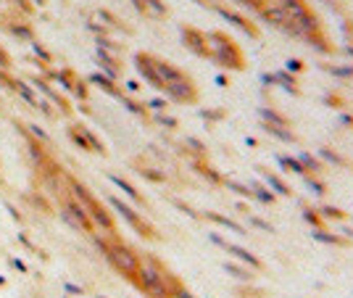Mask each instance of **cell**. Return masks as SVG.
I'll return each mask as SVG.
<instances>
[{
	"instance_id": "1",
	"label": "cell",
	"mask_w": 353,
	"mask_h": 298,
	"mask_svg": "<svg viewBox=\"0 0 353 298\" xmlns=\"http://www.w3.org/2000/svg\"><path fill=\"white\" fill-rule=\"evenodd\" d=\"M151 61H153V69L159 74V79H161V92H166V98L176 100V103H195L198 100V90H195L192 79L182 69L172 66L164 58H156V55H151Z\"/></svg>"
},
{
	"instance_id": "2",
	"label": "cell",
	"mask_w": 353,
	"mask_h": 298,
	"mask_svg": "<svg viewBox=\"0 0 353 298\" xmlns=\"http://www.w3.org/2000/svg\"><path fill=\"white\" fill-rule=\"evenodd\" d=\"M95 246L100 248V254L108 259V264L119 275L127 277L129 283H137V272H140V254L137 251H132L127 243H122L116 235H106V238L95 235Z\"/></svg>"
},
{
	"instance_id": "3",
	"label": "cell",
	"mask_w": 353,
	"mask_h": 298,
	"mask_svg": "<svg viewBox=\"0 0 353 298\" xmlns=\"http://www.w3.org/2000/svg\"><path fill=\"white\" fill-rule=\"evenodd\" d=\"M208 37V50L216 66H224V69H232V71H243L245 69V58H243V50L240 45L232 40L229 34L224 32H206Z\"/></svg>"
},
{
	"instance_id": "4",
	"label": "cell",
	"mask_w": 353,
	"mask_h": 298,
	"mask_svg": "<svg viewBox=\"0 0 353 298\" xmlns=\"http://www.w3.org/2000/svg\"><path fill=\"white\" fill-rule=\"evenodd\" d=\"M108 203H111V209H116V211H119V214H122V217L127 219V225L132 227V230L137 232V235H143V238H148V240L159 238V235H156V230H153L151 225H148V222L140 217V214H137L132 206H127L124 201H119L116 195H108Z\"/></svg>"
},
{
	"instance_id": "5",
	"label": "cell",
	"mask_w": 353,
	"mask_h": 298,
	"mask_svg": "<svg viewBox=\"0 0 353 298\" xmlns=\"http://www.w3.org/2000/svg\"><path fill=\"white\" fill-rule=\"evenodd\" d=\"M182 42H184V48H187L190 53L200 55V58H208V55H211L206 32L195 29V26H182Z\"/></svg>"
},
{
	"instance_id": "6",
	"label": "cell",
	"mask_w": 353,
	"mask_h": 298,
	"mask_svg": "<svg viewBox=\"0 0 353 298\" xmlns=\"http://www.w3.org/2000/svg\"><path fill=\"white\" fill-rule=\"evenodd\" d=\"M135 69L140 71V77L148 82V85H153L156 90H161V79H159V74H156V69H153L151 53H137L135 55Z\"/></svg>"
},
{
	"instance_id": "7",
	"label": "cell",
	"mask_w": 353,
	"mask_h": 298,
	"mask_svg": "<svg viewBox=\"0 0 353 298\" xmlns=\"http://www.w3.org/2000/svg\"><path fill=\"white\" fill-rule=\"evenodd\" d=\"M216 13L221 16V18H227L229 24H235V26H240L248 37H258V29H256V24L253 21H248V18L243 16V13H235V11H229V8H224V5H216Z\"/></svg>"
},
{
	"instance_id": "8",
	"label": "cell",
	"mask_w": 353,
	"mask_h": 298,
	"mask_svg": "<svg viewBox=\"0 0 353 298\" xmlns=\"http://www.w3.org/2000/svg\"><path fill=\"white\" fill-rule=\"evenodd\" d=\"M61 206L66 209V211H71L74 217H77L79 222H82V227H85L87 232H95V227H92V222H90V217H87V211H85V206L77 201V198H71V195H63L61 198Z\"/></svg>"
},
{
	"instance_id": "9",
	"label": "cell",
	"mask_w": 353,
	"mask_h": 298,
	"mask_svg": "<svg viewBox=\"0 0 353 298\" xmlns=\"http://www.w3.org/2000/svg\"><path fill=\"white\" fill-rule=\"evenodd\" d=\"M32 87H34V90H40V92H42V95L50 100L53 106H58V108L63 111V114H69V111H71L66 100H63V98H61L58 92H55V90H53V87H50V85H48V82H45V79H34V82H32Z\"/></svg>"
},
{
	"instance_id": "10",
	"label": "cell",
	"mask_w": 353,
	"mask_h": 298,
	"mask_svg": "<svg viewBox=\"0 0 353 298\" xmlns=\"http://www.w3.org/2000/svg\"><path fill=\"white\" fill-rule=\"evenodd\" d=\"M98 63H100V69H103L106 77H111L114 82L119 79L122 69H119V61L114 58V53H108V50H103V48H98Z\"/></svg>"
},
{
	"instance_id": "11",
	"label": "cell",
	"mask_w": 353,
	"mask_h": 298,
	"mask_svg": "<svg viewBox=\"0 0 353 298\" xmlns=\"http://www.w3.org/2000/svg\"><path fill=\"white\" fill-rule=\"evenodd\" d=\"M224 251H229L235 259H240L245 267H250V269H264V264H261V259H256L253 254H250L248 248H240V246H232V243H227L224 246Z\"/></svg>"
},
{
	"instance_id": "12",
	"label": "cell",
	"mask_w": 353,
	"mask_h": 298,
	"mask_svg": "<svg viewBox=\"0 0 353 298\" xmlns=\"http://www.w3.org/2000/svg\"><path fill=\"white\" fill-rule=\"evenodd\" d=\"M258 169H261V174H264V180H266V185H269V190H272L274 195H285V198H290L293 195V190H290V185L287 182H282L280 177L277 174H272V172H266L264 166H258Z\"/></svg>"
},
{
	"instance_id": "13",
	"label": "cell",
	"mask_w": 353,
	"mask_h": 298,
	"mask_svg": "<svg viewBox=\"0 0 353 298\" xmlns=\"http://www.w3.org/2000/svg\"><path fill=\"white\" fill-rule=\"evenodd\" d=\"M274 85H280L282 90H287L293 98H298V95H301V87H298V79H295V74L285 71V69L274 74Z\"/></svg>"
},
{
	"instance_id": "14",
	"label": "cell",
	"mask_w": 353,
	"mask_h": 298,
	"mask_svg": "<svg viewBox=\"0 0 353 298\" xmlns=\"http://www.w3.org/2000/svg\"><path fill=\"white\" fill-rule=\"evenodd\" d=\"M90 82H92V85H98V87L103 90V92H108L111 98H119V100L124 98V92L116 87V82L111 79V77H106V74H92V77H90Z\"/></svg>"
},
{
	"instance_id": "15",
	"label": "cell",
	"mask_w": 353,
	"mask_h": 298,
	"mask_svg": "<svg viewBox=\"0 0 353 298\" xmlns=\"http://www.w3.org/2000/svg\"><path fill=\"white\" fill-rule=\"evenodd\" d=\"M108 180L114 182L119 190H124V195H127V198H132V201L137 203V206H148V203H145V198H143V195L137 193V190H135V188H132V185H129L127 180H122V177H116V174H108Z\"/></svg>"
},
{
	"instance_id": "16",
	"label": "cell",
	"mask_w": 353,
	"mask_h": 298,
	"mask_svg": "<svg viewBox=\"0 0 353 298\" xmlns=\"http://www.w3.org/2000/svg\"><path fill=\"white\" fill-rule=\"evenodd\" d=\"M306 40H309V42H311V48H314V50H319V53H327V55L335 53V45H330L327 34H324L322 29H319V32H311L309 37H306Z\"/></svg>"
},
{
	"instance_id": "17",
	"label": "cell",
	"mask_w": 353,
	"mask_h": 298,
	"mask_svg": "<svg viewBox=\"0 0 353 298\" xmlns=\"http://www.w3.org/2000/svg\"><path fill=\"white\" fill-rule=\"evenodd\" d=\"M258 116L264 119V124H274V127H287V124H290V122H287V116L277 114L272 106H261V108H258Z\"/></svg>"
},
{
	"instance_id": "18",
	"label": "cell",
	"mask_w": 353,
	"mask_h": 298,
	"mask_svg": "<svg viewBox=\"0 0 353 298\" xmlns=\"http://www.w3.org/2000/svg\"><path fill=\"white\" fill-rule=\"evenodd\" d=\"M16 92H18V95H21L24 98V103L26 106H32V108H40V100H37V95H34V90L29 87V85H26V82H13V85H11Z\"/></svg>"
},
{
	"instance_id": "19",
	"label": "cell",
	"mask_w": 353,
	"mask_h": 298,
	"mask_svg": "<svg viewBox=\"0 0 353 298\" xmlns=\"http://www.w3.org/2000/svg\"><path fill=\"white\" fill-rule=\"evenodd\" d=\"M224 272H229L235 280H240V283H253V272H250V267H240V264H232V262H227L224 264Z\"/></svg>"
},
{
	"instance_id": "20",
	"label": "cell",
	"mask_w": 353,
	"mask_h": 298,
	"mask_svg": "<svg viewBox=\"0 0 353 298\" xmlns=\"http://www.w3.org/2000/svg\"><path fill=\"white\" fill-rule=\"evenodd\" d=\"M314 240H319V243H327V246H348V240L343 235H335V232H327V230H314Z\"/></svg>"
},
{
	"instance_id": "21",
	"label": "cell",
	"mask_w": 353,
	"mask_h": 298,
	"mask_svg": "<svg viewBox=\"0 0 353 298\" xmlns=\"http://www.w3.org/2000/svg\"><path fill=\"white\" fill-rule=\"evenodd\" d=\"M277 161H280V166L282 169H287V172H293V174H306V169H303V164L298 161V158H293V156H285V153H277Z\"/></svg>"
},
{
	"instance_id": "22",
	"label": "cell",
	"mask_w": 353,
	"mask_h": 298,
	"mask_svg": "<svg viewBox=\"0 0 353 298\" xmlns=\"http://www.w3.org/2000/svg\"><path fill=\"white\" fill-rule=\"evenodd\" d=\"M301 214H303V222H306V225H309V227H314V230H322V227H324V219H322L319 209L303 206V209H301Z\"/></svg>"
},
{
	"instance_id": "23",
	"label": "cell",
	"mask_w": 353,
	"mask_h": 298,
	"mask_svg": "<svg viewBox=\"0 0 353 298\" xmlns=\"http://www.w3.org/2000/svg\"><path fill=\"white\" fill-rule=\"evenodd\" d=\"M269 135H274V137H280V140H285V143H298V135L295 132H290L287 127H274V124H261Z\"/></svg>"
},
{
	"instance_id": "24",
	"label": "cell",
	"mask_w": 353,
	"mask_h": 298,
	"mask_svg": "<svg viewBox=\"0 0 353 298\" xmlns=\"http://www.w3.org/2000/svg\"><path fill=\"white\" fill-rule=\"evenodd\" d=\"M298 161L303 164V169H306V174H319L322 169H324V166H322V161H319V158L317 156H311V153H301L298 156Z\"/></svg>"
},
{
	"instance_id": "25",
	"label": "cell",
	"mask_w": 353,
	"mask_h": 298,
	"mask_svg": "<svg viewBox=\"0 0 353 298\" xmlns=\"http://www.w3.org/2000/svg\"><path fill=\"white\" fill-rule=\"evenodd\" d=\"M206 219H211V222H216V225H221V227H227V230H232V232H240V235H245V227H240L237 222H232L229 217H221V214H213V211H208L206 214Z\"/></svg>"
},
{
	"instance_id": "26",
	"label": "cell",
	"mask_w": 353,
	"mask_h": 298,
	"mask_svg": "<svg viewBox=\"0 0 353 298\" xmlns=\"http://www.w3.org/2000/svg\"><path fill=\"white\" fill-rule=\"evenodd\" d=\"M250 193H253V198H258L261 203H266V206H272L274 203V193L266 188V185H261V182H253L250 185Z\"/></svg>"
},
{
	"instance_id": "27",
	"label": "cell",
	"mask_w": 353,
	"mask_h": 298,
	"mask_svg": "<svg viewBox=\"0 0 353 298\" xmlns=\"http://www.w3.org/2000/svg\"><path fill=\"white\" fill-rule=\"evenodd\" d=\"M192 166H195V172H200V174L206 177L208 182H213V185H221V182H224V177H221L219 172H213L208 164H203V161H195Z\"/></svg>"
},
{
	"instance_id": "28",
	"label": "cell",
	"mask_w": 353,
	"mask_h": 298,
	"mask_svg": "<svg viewBox=\"0 0 353 298\" xmlns=\"http://www.w3.org/2000/svg\"><path fill=\"white\" fill-rule=\"evenodd\" d=\"M319 158H324V161H330L335 166H351L348 158H343L338 151H332V148H319Z\"/></svg>"
},
{
	"instance_id": "29",
	"label": "cell",
	"mask_w": 353,
	"mask_h": 298,
	"mask_svg": "<svg viewBox=\"0 0 353 298\" xmlns=\"http://www.w3.org/2000/svg\"><path fill=\"white\" fill-rule=\"evenodd\" d=\"M143 293L148 298H174L172 296V288L166 283H159V285H151V288H143Z\"/></svg>"
},
{
	"instance_id": "30",
	"label": "cell",
	"mask_w": 353,
	"mask_h": 298,
	"mask_svg": "<svg viewBox=\"0 0 353 298\" xmlns=\"http://www.w3.org/2000/svg\"><path fill=\"white\" fill-rule=\"evenodd\" d=\"M319 214H322V219L327 222V219H335V222H343V219H348V211H343V209H338V206H324L319 209Z\"/></svg>"
},
{
	"instance_id": "31",
	"label": "cell",
	"mask_w": 353,
	"mask_h": 298,
	"mask_svg": "<svg viewBox=\"0 0 353 298\" xmlns=\"http://www.w3.org/2000/svg\"><path fill=\"white\" fill-rule=\"evenodd\" d=\"M303 182L309 185V190H311L314 195H319V198H322L324 193H327V185H324L322 180H317L314 174H303Z\"/></svg>"
},
{
	"instance_id": "32",
	"label": "cell",
	"mask_w": 353,
	"mask_h": 298,
	"mask_svg": "<svg viewBox=\"0 0 353 298\" xmlns=\"http://www.w3.org/2000/svg\"><path fill=\"white\" fill-rule=\"evenodd\" d=\"M58 217H61V222H63V225H69L71 230H77V232H87L85 227H82V222H79L77 217H74L71 211H66V209H63V206H61V211H58Z\"/></svg>"
},
{
	"instance_id": "33",
	"label": "cell",
	"mask_w": 353,
	"mask_h": 298,
	"mask_svg": "<svg viewBox=\"0 0 353 298\" xmlns=\"http://www.w3.org/2000/svg\"><path fill=\"white\" fill-rule=\"evenodd\" d=\"M322 69H327L332 77H343V79L353 77V63H348V66H322Z\"/></svg>"
},
{
	"instance_id": "34",
	"label": "cell",
	"mask_w": 353,
	"mask_h": 298,
	"mask_svg": "<svg viewBox=\"0 0 353 298\" xmlns=\"http://www.w3.org/2000/svg\"><path fill=\"white\" fill-rule=\"evenodd\" d=\"M122 103L127 106V111H132V114H137V116H148V108L143 106V103H137V100H132V98H122Z\"/></svg>"
},
{
	"instance_id": "35",
	"label": "cell",
	"mask_w": 353,
	"mask_h": 298,
	"mask_svg": "<svg viewBox=\"0 0 353 298\" xmlns=\"http://www.w3.org/2000/svg\"><path fill=\"white\" fill-rule=\"evenodd\" d=\"M11 32H13L16 37H21V40H26V42L34 40V34H32V29H29L26 24H11Z\"/></svg>"
},
{
	"instance_id": "36",
	"label": "cell",
	"mask_w": 353,
	"mask_h": 298,
	"mask_svg": "<svg viewBox=\"0 0 353 298\" xmlns=\"http://www.w3.org/2000/svg\"><path fill=\"white\" fill-rule=\"evenodd\" d=\"M145 8H148V13H156V16H166V13H169L161 0H145Z\"/></svg>"
},
{
	"instance_id": "37",
	"label": "cell",
	"mask_w": 353,
	"mask_h": 298,
	"mask_svg": "<svg viewBox=\"0 0 353 298\" xmlns=\"http://www.w3.org/2000/svg\"><path fill=\"white\" fill-rule=\"evenodd\" d=\"M153 122H159V124H164L166 129H176V127H179V122H176V119H174V116H166V114H164V111H161V114H156V116H153Z\"/></svg>"
},
{
	"instance_id": "38",
	"label": "cell",
	"mask_w": 353,
	"mask_h": 298,
	"mask_svg": "<svg viewBox=\"0 0 353 298\" xmlns=\"http://www.w3.org/2000/svg\"><path fill=\"white\" fill-rule=\"evenodd\" d=\"M224 185H227V188H232V190H235L237 195H243V198H250V195H253V193H250V188H248V185H243V182H232V180H224Z\"/></svg>"
},
{
	"instance_id": "39",
	"label": "cell",
	"mask_w": 353,
	"mask_h": 298,
	"mask_svg": "<svg viewBox=\"0 0 353 298\" xmlns=\"http://www.w3.org/2000/svg\"><path fill=\"white\" fill-rule=\"evenodd\" d=\"M285 71H290V74L306 71V63H303L301 58H287V61H285Z\"/></svg>"
},
{
	"instance_id": "40",
	"label": "cell",
	"mask_w": 353,
	"mask_h": 298,
	"mask_svg": "<svg viewBox=\"0 0 353 298\" xmlns=\"http://www.w3.org/2000/svg\"><path fill=\"white\" fill-rule=\"evenodd\" d=\"M26 127H29V132L37 137V140H40V143H50V137H48V132H45V129L40 127V124H26Z\"/></svg>"
},
{
	"instance_id": "41",
	"label": "cell",
	"mask_w": 353,
	"mask_h": 298,
	"mask_svg": "<svg viewBox=\"0 0 353 298\" xmlns=\"http://www.w3.org/2000/svg\"><path fill=\"white\" fill-rule=\"evenodd\" d=\"M198 114H200V119H206V122H219V119H224V111H206V108H200Z\"/></svg>"
},
{
	"instance_id": "42",
	"label": "cell",
	"mask_w": 353,
	"mask_h": 298,
	"mask_svg": "<svg viewBox=\"0 0 353 298\" xmlns=\"http://www.w3.org/2000/svg\"><path fill=\"white\" fill-rule=\"evenodd\" d=\"M166 106H169V103H166V100H164V98H151V100H148V103H145V108H151V111H156V114H161V111H164Z\"/></svg>"
},
{
	"instance_id": "43",
	"label": "cell",
	"mask_w": 353,
	"mask_h": 298,
	"mask_svg": "<svg viewBox=\"0 0 353 298\" xmlns=\"http://www.w3.org/2000/svg\"><path fill=\"white\" fill-rule=\"evenodd\" d=\"M324 103H330L332 108H346V100L340 95H335V92H327V95H324Z\"/></svg>"
},
{
	"instance_id": "44",
	"label": "cell",
	"mask_w": 353,
	"mask_h": 298,
	"mask_svg": "<svg viewBox=\"0 0 353 298\" xmlns=\"http://www.w3.org/2000/svg\"><path fill=\"white\" fill-rule=\"evenodd\" d=\"M32 50L37 53V58H42L45 63H50V61H53V58H50V53H48V50H45V48H42V45H40V42H34V40H32Z\"/></svg>"
},
{
	"instance_id": "45",
	"label": "cell",
	"mask_w": 353,
	"mask_h": 298,
	"mask_svg": "<svg viewBox=\"0 0 353 298\" xmlns=\"http://www.w3.org/2000/svg\"><path fill=\"white\" fill-rule=\"evenodd\" d=\"M140 174L145 177V180H151V182H164L166 180L161 172H153V169H140Z\"/></svg>"
},
{
	"instance_id": "46",
	"label": "cell",
	"mask_w": 353,
	"mask_h": 298,
	"mask_svg": "<svg viewBox=\"0 0 353 298\" xmlns=\"http://www.w3.org/2000/svg\"><path fill=\"white\" fill-rule=\"evenodd\" d=\"M184 143H187V145H190V148H192V151L198 153V156H206V145H203L200 140H195V137H187Z\"/></svg>"
},
{
	"instance_id": "47",
	"label": "cell",
	"mask_w": 353,
	"mask_h": 298,
	"mask_svg": "<svg viewBox=\"0 0 353 298\" xmlns=\"http://www.w3.org/2000/svg\"><path fill=\"white\" fill-rule=\"evenodd\" d=\"M172 203H174V206H176V209H179V211H184V214H187V217H192V219H198V211H192V209L187 206V203H182V201H176V198H174Z\"/></svg>"
},
{
	"instance_id": "48",
	"label": "cell",
	"mask_w": 353,
	"mask_h": 298,
	"mask_svg": "<svg viewBox=\"0 0 353 298\" xmlns=\"http://www.w3.org/2000/svg\"><path fill=\"white\" fill-rule=\"evenodd\" d=\"M250 225H253V227H261V230H266V232H274V227L269 225V222L258 219V217H250Z\"/></svg>"
},
{
	"instance_id": "49",
	"label": "cell",
	"mask_w": 353,
	"mask_h": 298,
	"mask_svg": "<svg viewBox=\"0 0 353 298\" xmlns=\"http://www.w3.org/2000/svg\"><path fill=\"white\" fill-rule=\"evenodd\" d=\"M237 293L243 296V298H261V296H264L261 291H253V288H240Z\"/></svg>"
},
{
	"instance_id": "50",
	"label": "cell",
	"mask_w": 353,
	"mask_h": 298,
	"mask_svg": "<svg viewBox=\"0 0 353 298\" xmlns=\"http://www.w3.org/2000/svg\"><path fill=\"white\" fill-rule=\"evenodd\" d=\"M63 291H66V293H74V296H85V291H82L79 285H74V283H63Z\"/></svg>"
},
{
	"instance_id": "51",
	"label": "cell",
	"mask_w": 353,
	"mask_h": 298,
	"mask_svg": "<svg viewBox=\"0 0 353 298\" xmlns=\"http://www.w3.org/2000/svg\"><path fill=\"white\" fill-rule=\"evenodd\" d=\"M174 298H195L190 291H187V288H184V285H176V291H174Z\"/></svg>"
},
{
	"instance_id": "52",
	"label": "cell",
	"mask_w": 353,
	"mask_h": 298,
	"mask_svg": "<svg viewBox=\"0 0 353 298\" xmlns=\"http://www.w3.org/2000/svg\"><path fill=\"white\" fill-rule=\"evenodd\" d=\"M340 124H343V127H351V129H353V116H351V114H343V116H340Z\"/></svg>"
},
{
	"instance_id": "53",
	"label": "cell",
	"mask_w": 353,
	"mask_h": 298,
	"mask_svg": "<svg viewBox=\"0 0 353 298\" xmlns=\"http://www.w3.org/2000/svg\"><path fill=\"white\" fill-rule=\"evenodd\" d=\"M261 82H264L266 87H272L274 85V74H261Z\"/></svg>"
},
{
	"instance_id": "54",
	"label": "cell",
	"mask_w": 353,
	"mask_h": 298,
	"mask_svg": "<svg viewBox=\"0 0 353 298\" xmlns=\"http://www.w3.org/2000/svg\"><path fill=\"white\" fill-rule=\"evenodd\" d=\"M132 5L137 8L140 13H148V8H145V0H132Z\"/></svg>"
},
{
	"instance_id": "55",
	"label": "cell",
	"mask_w": 353,
	"mask_h": 298,
	"mask_svg": "<svg viewBox=\"0 0 353 298\" xmlns=\"http://www.w3.org/2000/svg\"><path fill=\"white\" fill-rule=\"evenodd\" d=\"M127 90H129V92H137V90H140V82L129 79V82H127Z\"/></svg>"
},
{
	"instance_id": "56",
	"label": "cell",
	"mask_w": 353,
	"mask_h": 298,
	"mask_svg": "<svg viewBox=\"0 0 353 298\" xmlns=\"http://www.w3.org/2000/svg\"><path fill=\"white\" fill-rule=\"evenodd\" d=\"M216 85H219V87H227V85H229V79L224 77V74H219V77H216Z\"/></svg>"
},
{
	"instance_id": "57",
	"label": "cell",
	"mask_w": 353,
	"mask_h": 298,
	"mask_svg": "<svg viewBox=\"0 0 353 298\" xmlns=\"http://www.w3.org/2000/svg\"><path fill=\"white\" fill-rule=\"evenodd\" d=\"M11 264H13L16 269H21V272H26V264L21 262V259H13V262H11Z\"/></svg>"
},
{
	"instance_id": "58",
	"label": "cell",
	"mask_w": 353,
	"mask_h": 298,
	"mask_svg": "<svg viewBox=\"0 0 353 298\" xmlns=\"http://www.w3.org/2000/svg\"><path fill=\"white\" fill-rule=\"evenodd\" d=\"M0 69H8V58H5L3 50H0Z\"/></svg>"
},
{
	"instance_id": "59",
	"label": "cell",
	"mask_w": 353,
	"mask_h": 298,
	"mask_svg": "<svg viewBox=\"0 0 353 298\" xmlns=\"http://www.w3.org/2000/svg\"><path fill=\"white\" fill-rule=\"evenodd\" d=\"M346 235L353 240V227H346V230H343V238H346Z\"/></svg>"
},
{
	"instance_id": "60",
	"label": "cell",
	"mask_w": 353,
	"mask_h": 298,
	"mask_svg": "<svg viewBox=\"0 0 353 298\" xmlns=\"http://www.w3.org/2000/svg\"><path fill=\"white\" fill-rule=\"evenodd\" d=\"M343 53H346V55H351V58H353V45H346V48H343Z\"/></svg>"
},
{
	"instance_id": "61",
	"label": "cell",
	"mask_w": 353,
	"mask_h": 298,
	"mask_svg": "<svg viewBox=\"0 0 353 298\" xmlns=\"http://www.w3.org/2000/svg\"><path fill=\"white\" fill-rule=\"evenodd\" d=\"M192 3H200V5H208V3H206V0H192Z\"/></svg>"
},
{
	"instance_id": "62",
	"label": "cell",
	"mask_w": 353,
	"mask_h": 298,
	"mask_svg": "<svg viewBox=\"0 0 353 298\" xmlns=\"http://www.w3.org/2000/svg\"><path fill=\"white\" fill-rule=\"evenodd\" d=\"M0 285H5V277L3 275H0Z\"/></svg>"
},
{
	"instance_id": "63",
	"label": "cell",
	"mask_w": 353,
	"mask_h": 298,
	"mask_svg": "<svg viewBox=\"0 0 353 298\" xmlns=\"http://www.w3.org/2000/svg\"><path fill=\"white\" fill-rule=\"evenodd\" d=\"M351 32H353V26H351Z\"/></svg>"
}]
</instances>
